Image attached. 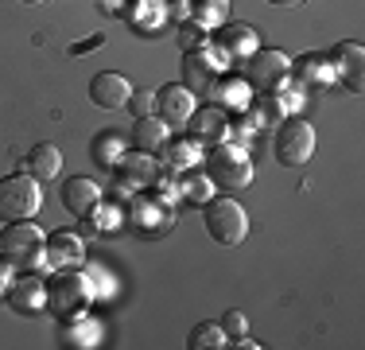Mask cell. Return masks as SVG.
<instances>
[{
    "label": "cell",
    "instance_id": "1",
    "mask_svg": "<svg viewBox=\"0 0 365 350\" xmlns=\"http://www.w3.org/2000/svg\"><path fill=\"white\" fill-rule=\"evenodd\" d=\"M202 168H206V179L222 191H245L257 175L253 156L241 144H225V140L222 144H210L202 152Z\"/></svg>",
    "mask_w": 365,
    "mask_h": 350
},
{
    "label": "cell",
    "instance_id": "2",
    "mask_svg": "<svg viewBox=\"0 0 365 350\" xmlns=\"http://www.w3.org/2000/svg\"><path fill=\"white\" fill-rule=\"evenodd\" d=\"M0 261H8L12 269L36 273L47 261V238L36 222H4L0 230Z\"/></svg>",
    "mask_w": 365,
    "mask_h": 350
},
{
    "label": "cell",
    "instance_id": "3",
    "mask_svg": "<svg viewBox=\"0 0 365 350\" xmlns=\"http://www.w3.org/2000/svg\"><path fill=\"white\" fill-rule=\"evenodd\" d=\"M43 206V187L28 171L0 179V222H31Z\"/></svg>",
    "mask_w": 365,
    "mask_h": 350
},
{
    "label": "cell",
    "instance_id": "4",
    "mask_svg": "<svg viewBox=\"0 0 365 350\" xmlns=\"http://www.w3.org/2000/svg\"><path fill=\"white\" fill-rule=\"evenodd\" d=\"M202 222L210 230V238L218 245H225V249H233V245H241L249 238V214L237 199H206Z\"/></svg>",
    "mask_w": 365,
    "mask_h": 350
},
{
    "label": "cell",
    "instance_id": "5",
    "mask_svg": "<svg viewBox=\"0 0 365 350\" xmlns=\"http://www.w3.org/2000/svg\"><path fill=\"white\" fill-rule=\"evenodd\" d=\"M315 125L303 117H292V121H280V129H276V160L284 164V168H303V164H311V156H315Z\"/></svg>",
    "mask_w": 365,
    "mask_h": 350
},
{
    "label": "cell",
    "instance_id": "6",
    "mask_svg": "<svg viewBox=\"0 0 365 350\" xmlns=\"http://www.w3.org/2000/svg\"><path fill=\"white\" fill-rule=\"evenodd\" d=\"M288 74H292V59L284 55V51H272V47H257L253 55L245 59V70H241L249 90H257V94L280 90V82Z\"/></svg>",
    "mask_w": 365,
    "mask_h": 350
},
{
    "label": "cell",
    "instance_id": "7",
    "mask_svg": "<svg viewBox=\"0 0 365 350\" xmlns=\"http://www.w3.org/2000/svg\"><path fill=\"white\" fill-rule=\"evenodd\" d=\"M86 300H90V284H86V276L78 273H58L55 280L47 284V308L58 315V319H71L86 308Z\"/></svg>",
    "mask_w": 365,
    "mask_h": 350
},
{
    "label": "cell",
    "instance_id": "8",
    "mask_svg": "<svg viewBox=\"0 0 365 350\" xmlns=\"http://www.w3.org/2000/svg\"><path fill=\"white\" fill-rule=\"evenodd\" d=\"M210 47L218 51L222 59H230V63H245V59L260 47V43H257V28H253V24H222V28L214 31Z\"/></svg>",
    "mask_w": 365,
    "mask_h": 350
},
{
    "label": "cell",
    "instance_id": "9",
    "mask_svg": "<svg viewBox=\"0 0 365 350\" xmlns=\"http://www.w3.org/2000/svg\"><path fill=\"white\" fill-rule=\"evenodd\" d=\"M190 113H195V94L182 82H171L163 90H155V117L168 129H187Z\"/></svg>",
    "mask_w": 365,
    "mask_h": 350
},
{
    "label": "cell",
    "instance_id": "10",
    "mask_svg": "<svg viewBox=\"0 0 365 350\" xmlns=\"http://www.w3.org/2000/svg\"><path fill=\"white\" fill-rule=\"evenodd\" d=\"M222 78V55L214 59L210 47L187 51V63H182V86L190 94H210V86Z\"/></svg>",
    "mask_w": 365,
    "mask_h": 350
},
{
    "label": "cell",
    "instance_id": "11",
    "mask_svg": "<svg viewBox=\"0 0 365 350\" xmlns=\"http://www.w3.org/2000/svg\"><path fill=\"white\" fill-rule=\"evenodd\" d=\"M330 70H334L338 78H342V86L350 94H361V82H365V51L358 47V43H338V47H330L327 55Z\"/></svg>",
    "mask_w": 365,
    "mask_h": 350
},
{
    "label": "cell",
    "instance_id": "12",
    "mask_svg": "<svg viewBox=\"0 0 365 350\" xmlns=\"http://www.w3.org/2000/svg\"><path fill=\"white\" fill-rule=\"evenodd\" d=\"M90 98L101 109H125L128 98H133V82L125 74H117V70H101L90 82Z\"/></svg>",
    "mask_w": 365,
    "mask_h": 350
},
{
    "label": "cell",
    "instance_id": "13",
    "mask_svg": "<svg viewBox=\"0 0 365 350\" xmlns=\"http://www.w3.org/2000/svg\"><path fill=\"white\" fill-rule=\"evenodd\" d=\"M133 230L144 234V238L168 234L171 230V206L160 203V199H152V195H140L133 203Z\"/></svg>",
    "mask_w": 365,
    "mask_h": 350
},
{
    "label": "cell",
    "instance_id": "14",
    "mask_svg": "<svg viewBox=\"0 0 365 350\" xmlns=\"http://www.w3.org/2000/svg\"><path fill=\"white\" fill-rule=\"evenodd\" d=\"M187 125H190V133H195L198 144H222V140L230 136V117H225V109H218V101L195 109Z\"/></svg>",
    "mask_w": 365,
    "mask_h": 350
},
{
    "label": "cell",
    "instance_id": "15",
    "mask_svg": "<svg viewBox=\"0 0 365 350\" xmlns=\"http://www.w3.org/2000/svg\"><path fill=\"white\" fill-rule=\"evenodd\" d=\"M101 203V187L93 179H86V175H74V179L63 183V206L71 210V214H93V206Z\"/></svg>",
    "mask_w": 365,
    "mask_h": 350
},
{
    "label": "cell",
    "instance_id": "16",
    "mask_svg": "<svg viewBox=\"0 0 365 350\" xmlns=\"http://www.w3.org/2000/svg\"><path fill=\"white\" fill-rule=\"evenodd\" d=\"M8 304H12L20 315H31V311H39L43 304H47V288H43V280L39 276H16L12 280V288H8V296H4Z\"/></svg>",
    "mask_w": 365,
    "mask_h": 350
},
{
    "label": "cell",
    "instance_id": "17",
    "mask_svg": "<svg viewBox=\"0 0 365 350\" xmlns=\"http://www.w3.org/2000/svg\"><path fill=\"white\" fill-rule=\"evenodd\" d=\"M24 171H28L31 179H39V183L58 179V171H63V152H58L55 144H36L28 156H24Z\"/></svg>",
    "mask_w": 365,
    "mask_h": 350
},
{
    "label": "cell",
    "instance_id": "18",
    "mask_svg": "<svg viewBox=\"0 0 365 350\" xmlns=\"http://www.w3.org/2000/svg\"><path fill=\"white\" fill-rule=\"evenodd\" d=\"M82 257H86V249H82V238H78V234L58 230V234H51V238H47V261L55 269H71Z\"/></svg>",
    "mask_w": 365,
    "mask_h": 350
},
{
    "label": "cell",
    "instance_id": "19",
    "mask_svg": "<svg viewBox=\"0 0 365 350\" xmlns=\"http://www.w3.org/2000/svg\"><path fill=\"white\" fill-rule=\"evenodd\" d=\"M168 136H171V129L163 125L160 117H136V125H133V144H136V152H148V156H155L163 144H168Z\"/></svg>",
    "mask_w": 365,
    "mask_h": 350
},
{
    "label": "cell",
    "instance_id": "20",
    "mask_svg": "<svg viewBox=\"0 0 365 350\" xmlns=\"http://www.w3.org/2000/svg\"><path fill=\"white\" fill-rule=\"evenodd\" d=\"M292 74L299 78V82H307V86H330V78H334V70H330V63L323 55H303L299 63H292Z\"/></svg>",
    "mask_w": 365,
    "mask_h": 350
},
{
    "label": "cell",
    "instance_id": "21",
    "mask_svg": "<svg viewBox=\"0 0 365 350\" xmlns=\"http://www.w3.org/2000/svg\"><path fill=\"white\" fill-rule=\"evenodd\" d=\"M160 152L168 156L171 168H190V164L202 160V152H198V140H171V136H168V144H163Z\"/></svg>",
    "mask_w": 365,
    "mask_h": 350
},
{
    "label": "cell",
    "instance_id": "22",
    "mask_svg": "<svg viewBox=\"0 0 365 350\" xmlns=\"http://www.w3.org/2000/svg\"><path fill=\"white\" fill-rule=\"evenodd\" d=\"M245 94H249L245 78H218V82L210 86V98L222 101V105H245Z\"/></svg>",
    "mask_w": 365,
    "mask_h": 350
},
{
    "label": "cell",
    "instance_id": "23",
    "mask_svg": "<svg viewBox=\"0 0 365 350\" xmlns=\"http://www.w3.org/2000/svg\"><path fill=\"white\" fill-rule=\"evenodd\" d=\"M230 12V0H195L190 4V20L202 24V28H218V20H225Z\"/></svg>",
    "mask_w": 365,
    "mask_h": 350
},
{
    "label": "cell",
    "instance_id": "24",
    "mask_svg": "<svg viewBox=\"0 0 365 350\" xmlns=\"http://www.w3.org/2000/svg\"><path fill=\"white\" fill-rule=\"evenodd\" d=\"M187 343H190V350H210V346H230V339H225L222 323H198Z\"/></svg>",
    "mask_w": 365,
    "mask_h": 350
},
{
    "label": "cell",
    "instance_id": "25",
    "mask_svg": "<svg viewBox=\"0 0 365 350\" xmlns=\"http://www.w3.org/2000/svg\"><path fill=\"white\" fill-rule=\"evenodd\" d=\"M93 156H98V164H101V168H117V164H120V156H125V140H120V136H113V133L98 136V140H93Z\"/></svg>",
    "mask_w": 365,
    "mask_h": 350
},
{
    "label": "cell",
    "instance_id": "26",
    "mask_svg": "<svg viewBox=\"0 0 365 350\" xmlns=\"http://www.w3.org/2000/svg\"><path fill=\"white\" fill-rule=\"evenodd\" d=\"M179 47H182V51L210 47V35L202 31V24H195V20H190V24H182V28H179Z\"/></svg>",
    "mask_w": 365,
    "mask_h": 350
},
{
    "label": "cell",
    "instance_id": "27",
    "mask_svg": "<svg viewBox=\"0 0 365 350\" xmlns=\"http://www.w3.org/2000/svg\"><path fill=\"white\" fill-rule=\"evenodd\" d=\"M133 117H152L155 113V90H133V98L125 105Z\"/></svg>",
    "mask_w": 365,
    "mask_h": 350
},
{
    "label": "cell",
    "instance_id": "28",
    "mask_svg": "<svg viewBox=\"0 0 365 350\" xmlns=\"http://www.w3.org/2000/svg\"><path fill=\"white\" fill-rule=\"evenodd\" d=\"M182 195H187L190 203H206V199H210V179H206V175H187V179H182Z\"/></svg>",
    "mask_w": 365,
    "mask_h": 350
},
{
    "label": "cell",
    "instance_id": "29",
    "mask_svg": "<svg viewBox=\"0 0 365 350\" xmlns=\"http://www.w3.org/2000/svg\"><path fill=\"white\" fill-rule=\"evenodd\" d=\"M222 331H225V339H233V343H237V339H245L249 335L245 315H241V311H225L222 315Z\"/></svg>",
    "mask_w": 365,
    "mask_h": 350
},
{
    "label": "cell",
    "instance_id": "30",
    "mask_svg": "<svg viewBox=\"0 0 365 350\" xmlns=\"http://www.w3.org/2000/svg\"><path fill=\"white\" fill-rule=\"evenodd\" d=\"M12 265H8V261H0V296H8V288H12Z\"/></svg>",
    "mask_w": 365,
    "mask_h": 350
},
{
    "label": "cell",
    "instance_id": "31",
    "mask_svg": "<svg viewBox=\"0 0 365 350\" xmlns=\"http://www.w3.org/2000/svg\"><path fill=\"white\" fill-rule=\"evenodd\" d=\"M101 43H106V35H93V39H82V43H74V55H82V51H93V47H101Z\"/></svg>",
    "mask_w": 365,
    "mask_h": 350
},
{
    "label": "cell",
    "instance_id": "32",
    "mask_svg": "<svg viewBox=\"0 0 365 350\" xmlns=\"http://www.w3.org/2000/svg\"><path fill=\"white\" fill-rule=\"evenodd\" d=\"M268 4H276V8H299L303 0H268Z\"/></svg>",
    "mask_w": 365,
    "mask_h": 350
},
{
    "label": "cell",
    "instance_id": "33",
    "mask_svg": "<svg viewBox=\"0 0 365 350\" xmlns=\"http://www.w3.org/2000/svg\"><path fill=\"white\" fill-rule=\"evenodd\" d=\"M24 4H43V0H24Z\"/></svg>",
    "mask_w": 365,
    "mask_h": 350
}]
</instances>
